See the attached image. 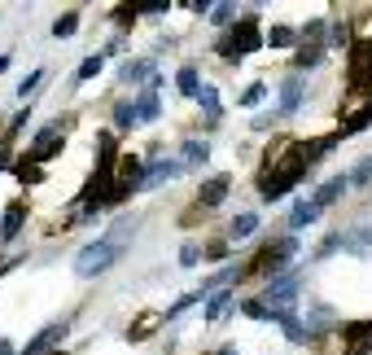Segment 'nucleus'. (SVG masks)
<instances>
[{
	"mask_svg": "<svg viewBox=\"0 0 372 355\" xmlns=\"http://www.w3.org/2000/svg\"><path fill=\"white\" fill-rule=\"evenodd\" d=\"M350 84L355 88H372V44H355L350 48Z\"/></svg>",
	"mask_w": 372,
	"mask_h": 355,
	"instance_id": "nucleus-4",
	"label": "nucleus"
},
{
	"mask_svg": "<svg viewBox=\"0 0 372 355\" xmlns=\"http://www.w3.org/2000/svg\"><path fill=\"white\" fill-rule=\"evenodd\" d=\"M302 79L298 75H289V79H281V106H276V115L281 119H289V115H298L302 110Z\"/></svg>",
	"mask_w": 372,
	"mask_h": 355,
	"instance_id": "nucleus-6",
	"label": "nucleus"
},
{
	"mask_svg": "<svg viewBox=\"0 0 372 355\" xmlns=\"http://www.w3.org/2000/svg\"><path fill=\"white\" fill-rule=\"evenodd\" d=\"M372 347V325H350L346 329V355H364Z\"/></svg>",
	"mask_w": 372,
	"mask_h": 355,
	"instance_id": "nucleus-18",
	"label": "nucleus"
},
{
	"mask_svg": "<svg viewBox=\"0 0 372 355\" xmlns=\"http://www.w3.org/2000/svg\"><path fill=\"white\" fill-rule=\"evenodd\" d=\"M105 66V53H96V57H84L79 61V71H75V84H88V79H96Z\"/></svg>",
	"mask_w": 372,
	"mask_h": 355,
	"instance_id": "nucleus-22",
	"label": "nucleus"
},
{
	"mask_svg": "<svg viewBox=\"0 0 372 355\" xmlns=\"http://www.w3.org/2000/svg\"><path fill=\"white\" fill-rule=\"evenodd\" d=\"M184 167H202L206 163V158H210V145L206 140H184Z\"/></svg>",
	"mask_w": 372,
	"mask_h": 355,
	"instance_id": "nucleus-21",
	"label": "nucleus"
},
{
	"mask_svg": "<svg viewBox=\"0 0 372 355\" xmlns=\"http://www.w3.org/2000/svg\"><path fill=\"white\" fill-rule=\"evenodd\" d=\"M132 106H136V123H154L158 115H163V106H158V92L154 88H140L132 96Z\"/></svg>",
	"mask_w": 372,
	"mask_h": 355,
	"instance_id": "nucleus-10",
	"label": "nucleus"
},
{
	"mask_svg": "<svg viewBox=\"0 0 372 355\" xmlns=\"http://www.w3.org/2000/svg\"><path fill=\"white\" fill-rule=\"evenodd\" d=\"M40 79H44V71L36 66V71H31V75L22 79V84H18V96H22V101H27V96H31V92H36V88H40Z\"/></svg>",
	"mask_w": 372,
	"mask_h": 355,
	"instance_id": "nucleus-31",
	"label": "nucleus"
},
{
	"mask_svg": "<svg viewBox=\"0 0 372 355\" xmlns=\"http://www.w3.org/2000/svg\"><path fill=\"white\" fill-rule=\"evenodd\" d=\"M0 355H13V342H9V338H0Z\"/></svg>",
	"mask_w": 372,
	"mask_h": 355,
	"instance_id": "nucleus-36",
	"label": "nucleus"
},
{
	"mask_svg": "<svg viewBox=\"0 0 372 355\" xmlns=\"http://www.w3.org/2000/svg\"><path fill=\"white\" fill-rule=\"evenodd\" d=\"M346 175H350V184H368V180H372V158H364V163L350 167Z\"/></svg>",
	"mask_w": 372,
	"mask_h": 355,
	"instance_id": "nucleus-30",
	"label": "nucleus"
},
{
	"mask_svg": "<svg viewBox=\"0 0 372 355\" xmlns=\"http://www.w3.org/2000/svg\"><path fill=\"white\" fill-rule=\"evenodd\" d=\"M337 250H342V233H329V237L315 246V263H320V259H329V254H337Z\"/></svg>",
	"mask_w": 372,
	"mask_h": 355,
	"instance_id": "nucleus-28",
	"label": "nucleus"
},
{
	"mask_svg": "<svg viewBox=\"0 0 372 355\" xmlns=\"http://www.w3.org/2000/svg\"><path fill=\"white\" fill-rule=\"evenodd\" d=\"M193 303H202V294H198V289H188V294H184L180 303H175V307H167V316L175 320V316H180V312H188V307H193Z\"/></svg>",
	"mask_w": 372,
	"mask_h": 355,
	"instance_id": "nucleus-34",
	"label": "nucleus"
},
{
	"mask_svg": "<svg viewBox=\"0 0 372 355\" xmlns=\"http://www.w3.org/2000/svg\"><path fill=\"white\" fill-rule=\"evenodd\" d=\"M132 123H136V106L132 101H119L114 106V127H119V132H127Z\"/></svg>",
	"mask_w": 372,
	"mask_h": 355,
	"instance_id": "nucleus-25",
	"label": "nucleus"
},
{
	"mask_svg": "<svg viewBox=\"0 0 372 355\" xmlns=\"http://www.w3.org/2000/svg\"><path fill=\"white\" fill-rule=\"evenodd\" d=\"M175 88H180L184 96H198V92H202V71L193 66V61H188V66H180V75H175Z\"/></svg>",
	"mask_w": 372,
	"mask_h": 355,
	"instance_id": "nucleus-19",
	"label": "nucleus"
},
{
	"mask_svg": "<svg viewBox=\"0 0 372 355\" xmlns=\"http://www.w3.org/2000/svg\"><path fill=\"white\" fill-rule=\"evenodd\" d=\"M267 40L258 36V13H241V22L232 27V36L219 44V53L223 57H246V53H254V48H263Z\"/></svg>",
	"mask_w": 372,
	"mask_h": 355,
	"instance_id": "nucleus-3",
	"label": "nucleus"
},
{
	"mask_svg": "<svg viewBox=\"0 0 372 355\" xmlns=\"http://www.w3.org/2000/svg\"><path fill=\"white\" fill-rule=\"evenodd\" d=\"M75 31H79V13H75V9L66 13V18H57V22H53V36H57V40H66V36H75Z\"/></svg>",
	"mask_w": 372,
	"mask_h": 355,
	"instance_id": "nucleus-27",
	"label": "nucleus"
},
{
	"mask_svg": "<svg viewBox=\"0 0 372 355\" xmlns=\"http://www.w3.org/2000/svg\"><path fill=\"white\" fill-rule=\"evenodd\" d=\"M241 312H246L250 320H271V312H267V303H263V298H250V303H241Z\"/></svg>",
	"mask_w": 372,
	"mask_h": 355,
	"instance_id": "nucleus-29",
	"label": "nucleus"
},
{
	"mask_svg": "<svg viewBox=\"0 0 372 355\" xmlns=\"http://www.w3.org/2000/svg\"><path fill=\"white\" fill-rule=\"evenodd\" d=\"M132 237H136V219H119L110 233H101L96 241H88V246L75 254V272L79 277H101V272H110Z\"/></svg>",
	"mask_w": 372,
	"mask_h": 355,
	"instance_id": "nucleus-1",
	"label": "nucleus"
},
{
	"mask_svg": "<svg viewBox=\"0 0 372 355\" xmlns=\"http://www.w3.org/2000/svg\"><path fill=\"white\" fill-rule=\"evenodd\" d=\"M180 171H184V163H171V158H154V163L144 167V175H140V189H158V184L175 180Z\"/></svg>",
	"mask_w": 372,
	"mask_h": 355,
	"instance_id": "nucleus-5",
	"label": "nucleus"
},
{
	"mask_svg": "<svg viewBox=\"0 0 372 355\" xmlns=\"http://www.w3.org/2000/svg\"><path fill=\"white\" fill-rule=\"evenodd\" d=\"M198 263H206V250L198 246V241H184L180 246V268H198Z\"/></svg>",
	"mask_w": 372,
	"mask_h": 355,
	"instance_id": "nucleus-24",
	"label": "nucleus"
},
{
	"mask_svg": "<svg viewBox=\"0 0 372 355\" xmlns=\"http://www.w3.org/2000/svg\"><path fill=\"white\" fill-rule=\"evenodd\" d=\"M228 184H232L228 175H215V180H206V184L198 189V202H202V206H219L223 198H228Z\"/></svg>",
	"mask_w": 372,
	"mask_h": 355,
	"instance_id": "nucleus-15",
	"label": "nucleus"
},
{
	"mask_svg": "<svg viewBox=\"0 0 372 355\" xmlns=\"http://www.w3.org/2000/svg\"><path fill=\"white\" fill-rule=\"evenodd\" d=\"M263 96H267V84H250L246 92H241V106H258Z\"/></svg>",
	"mask_w": 372,
	"mask_h": 355,
	"instance_id": "nucleus-33",
	"label": "nucleus"
},
{
	"mask_svg": "<svg viewBox=\"0 0 372 355\" xmlns=\"http://www.w3.org/2000/svg\"><path fill=\"white\" fill-rule=\"evenodd\" d=\"M320 215H325V211H320L311 198H302V202H294V211H289V229H294V233H298V229H311Z\"/></svg>",
	"mask_w": 372,
	"mask_h": 355,
	"instance_id": "nucleus-13",
	"label": "nucleus"
},
{
	"mask_svg": "<svg viewBox=\"0 0 372 355\" xmlns=\"http://www.w3.org/2000/svg\"><path fill=\"white\" fill-rule=\"evenodd\" d=\"M306 167H311V163L302 158V145H289V158H285V163H276V167L263 175V184H258V198H263V202H281L285 193L302 180Z\"/></svg>",
	"mask_w": 372,
	"mask_h": 355,
	"instance_id": "nucleus-2",
	"label": "nucleus"
},
{
	"mask_svg": "<svg viewBox=\"0 0 372 355\" xmlns=\"http://www.w3.org/2000/svg\"><path fill=\"white\" fill-rule=\"evenodd\" d=\"M140 79H154V57H132L119 66V84H140Z\"/></svg>",
	"mask_w": 372,
	"mask_h": 355,
	"instance_id": "nucleus-9",
	"label": "nucleus"
},
{
	"mask_svg": "<svg viewBox=\"0 0 372 355\" xmlns=\"http://www.w3.org/2000/svg\"><path fill=\"white\" fill-rule=\"evenodd\" d=\"M66 329H70L66 320H57V325H48V329H44L40 338H31V342L22 347V355H40V351H48L53 342H61V338H66Z\"/></svg>",
	"mask_w": 372,
	"mask_h": 355,
	"instance_id": "nucleus-11",
	"label": "nucleus"
},
{
	"mask_svg": "<svg viewBox=\"0 0 372 355\" xmlns=\"http://www.w3.org/2000/svg\"><path fill=\"white\" fill-rule=\"evenodd\" d=\"M198 101H202V110H206V127H219V119H223V106H219V92H215V84H202Z\"/></svg>",
	"mask_w": 372,
	"mask_h": 355,
	"instance_id": "nucleus-16",
	"label": "nucleus"
},
{
	"mask_svg": "<svg viewBox=\"0 0 372 355\" xmlns=\"http://www.w3.org/2000/svg\"><path fill=\"white\" fill-rule=\"evenodd\" d=\"M22 219H27V202H9L5 219H0V241H13L22 233Z\"/></svg>",
	"mask_w": 372,
	"mask_h": 355,
	"instance_id": "nucleus-14",
	"label": "nucleus"
},
{
	"mask_svg": "<svg viewBox=\"0 0 372 355\" xmlns=\"http://www.w3.org/2000/svg\"><path fill=\"white\" fill-rule=\"evenodd\" d=\"M294 40H298L294 27H271V31H267V44H271V48H285V44H294Z\"/></svg>",
	"mask_w": 372,
	"mask_h": 355,
	"instance_id": "nucleus-26",
	"label": "nucleus"
},
{
	"mask_svg": "<svg viewBox=\"0 0 372 355\" xmlns=\"http://www.w3.org/2000/svg\"><path fill=\"white\" fill-rule=\"evenodd\" d=\"M202 250H206V263L228 259V237H223V241H210V246H202Z\"/></svg>",
	"mask_w": 372,
	"mask_h": 355,
	"instance_id": "nucleus-32",
	"label": "nucleus"
},
{
	"mask_svg": "<svg viewBox=\"0 0 372 355\" xmlns=\"http://www.w3.org/2000/svg\"><path fill=\"white\" fill-rule=\"evenodd\" d=\"M346 189H350V175L342 171V175H333V180H325V184H320L311 202L320 206V211H325V206H333V202H337V198H342V193H346Z\"/></svg>",
	"mask_w": 372,
	"mask_h": 355,
	"instance_id": "nucleus-8",
	"label": "nucleus"
},
{
	"mask_svg": "<svg viewBox=\"0 0 372 355\" xmlns=\"http://www.w3.org/2000/svg\"><path fill=\"white\" fill-rule=\"evenodd\" d=\"M337 44H346V22H333L329 27V48H337Z\"/></svg>",
	"mask_w": 372,
	"mask_h": 355,
	"instance_id": "nucleus-35",
	"label": "nucleus"
},
{
	"mask_svg": "<svg viewBox=\"0 0 372 355\" xmlns=\"http://www.w3.org/2000/svg\"><path fill=\"white\" fill-rule=\"evenodd\" d=\"M219 355H237V347H223V351H219Z\"/></svg>",
	"mask_w": 372,
	"mask_h": 355,
	"instance_id": "nucleus-38",
	"label": "nucleus"
},
{
	"mask_svg": "<svg viewBox=\"0 0 372 355\" xmlns=\"http://www.w3.org/2000/svg\"><path fill=\"white\" fill-rule=\"evenodd\" d=\"M258 233V215L254 211H246V215H237L232 224H228V241H250Z\"/></svg>",
	"mask_w": 372,
	"mask_h": 355,
	"instance_id": "nucleus-17",
	"label": "nucleus"
},
{
	"mask_svg": "<svg viewBox=\"0 0 372 355\" xmlns=\"http://www.w3.org/2000/svg\"><path fill=\"white\" fill-rule=\"evenodd\" d=\"M232 303H237L232 289H219V294H210V298H206V307H202V320H206V325H215L223 312H232Z\"/></svg>",
	"mask_w": 372,
	"mask_h": 355,
	"instance_id": "nucleus-12",
	"label": "nucleus"
},
{
	"mask_svg": "<svg viewBox=\"0 0 372 355\" xmlns=\"http://www.w3.org/2000/svg\"><path fill=\"white\" fill-rule=\"evenodd\" d=\"M210 22L215 27H237V5H210Z\"/></svg>",
	"mask_w": 372,
	"mask_h": 355,
	"instance_id": "nucleus-23",
	"label": "nucleus"
},
{
	"mask_svg": "<svg viewBox=\"0 0 372 355\" xmlns=\"http://www.w3.org/2000/svg\"><path fill=\"white\" fill-rule=\"evenodd\" d=\"M9 163H13V158H9V150H0V171H5Z\"/></svg>",
	"mask_w": 372,
	"mask_h": 355,
	"instance_id": "nucleus-37",
	"label": "nucleus"
},
{
	"mask_svg": "<svg viewBox=\"0 0 372 355\" xmlns=\"http://www.w3.org/2000/svg\"><path fill=\"white\" fill-rule=\"evenodd\" d=\"M342 250L355 254V259H368L372 254V224H359V229L342 233Z\"/></svg>",
	"mask_w": 372,
	"mask_h": 355,
	"instance_id": "nucleus-7",
	"label": "nucleus"
},
{
	"mask_svg": "<svg viewBox=\"0 0 372 355\" xmlns=\"http://www.w3.org/2000/svg\"><path fill=\"white\" fill-rule=\"evenodd\" d=\"M325 48H329V44H302V48H298V57H294V66H298V71H311V66H320Z\"/></svg>",
	"mask_w": 372,
	"mask_h": 355,
	"instance_id": "nucleus-20",
	"label": "nucleus"
}]
</instances>
